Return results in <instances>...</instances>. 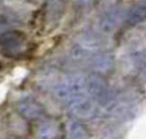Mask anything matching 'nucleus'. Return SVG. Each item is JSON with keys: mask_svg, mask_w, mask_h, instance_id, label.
Listing matches in <instances>:
<instances>
[{"mask_svg": "<svg viewBox=\"0 0 146 139\" xmlns=\"http://www.w3.org/2000/svg\"><path fill=\"white\" fill-rule=\"evenodd\" d=\"M55 93L59 99L66 101L67 103L78 97L88 95L87 77L75 73L64 77L57 85Z\"/></svg>", "mask_w": 146, "mask_h": 139, "instance_id": "1", "label": "nucleus"}, {"mask_svg": "<svg viewBox=\"0 0 146 139\" xmlns=\"http://www.w3.org/2000/svg\"><path fill=\"white\" fill-rule=\"evenodd\" d=\"M24 35L18 31H7L0 35V53L7 57H18L26 51Z\"/></svg>", "mask_w": 146, "mask_h": 139, "instance_id": "2", "label": "nucleus"}, {"mask_svg": "<svg viewBox=\"0 0 146 139\" xmlns=\"http://www.w3.org/2000/svg\"><path fill=\"white\" fill-rule=\"evenodd\" d=\"M69 110L80 119H92L98 113V103L88 95H84L68 103Z\"/></svg>", "mask_w": 146, "mask_h": 139, "instance_id": "3", "label": "nucleus"}, {"mask_svg": "<svg viewBox=\"0 0 146 139\" xmlns=\"http://www.w3.org/2000/svg\"><path fill=\"white\" fill-rule=\"evenodd\" d=\"M88 93L98 103H106L110 97L108 85L104 77L100 73H90L87 75Z\"/></svg>", "mask_w": 146, "mask_h": 139, "instance_id": "4", "label": "nucleus"}, {"mask_svg": "<svg viewBox=\"0 0 146 139\" xmlns=\"http://www.w3.org/2000/svg\"><path fill=\"white\" fill-rule=\"evenodd\" d=\"M121 20V11L117 7L108 9L102 15L100 20V27L102 33L110 34L117 27Z\"/></svg>", "mask_w": 146, "mask_h": 139, "instance_id": "5", "label": "nucleus"}, {"mask_svg": "<svg viewBox=\"0 0 146 139\" xmlns=\"http://www.w3.org/2000/svg\"><path fill=\"white\" fill-rule=\"evenodd\" d=\"M17 109L23 117L30 120L39 118L44 112L42 105L38 101L31 99H26L20 101L17 105Z\"/></svg>", "mask_w": 146, "mask_h": 139, "instance_id": "6", "label": "nucleus"}, {"mask_svg": "<svg viewBox=\"0 0 146 139\" xmlns=\"http://www.w3.org/2000/svg\"><path fill=\"white\" fill-rule=\"evenodd\" d=\"M58 135V126L52 120H46L38 126L36 139H55Z\"/></svg>", "mask_w": 146, "mask_h": 139, "instance_id": "7", "label": "nucleus"}, {"mask_svg": "<svg viewBox=\"0 0 146 139\" xmlns=\"http://www.w3.org/2000/svg\"><path fill=\"white\" fill-rule=\"evenodd\" d=\"M67 133L69 139H88V133L86 127L78 120H70L67 124Z\"/></svg>", "mask_w": 146, "mask_h": 139, "instance_id": "8", "label": "nucleus"}, {"mask_svg": "<svg viewBox=\"0 0 146 139\" xmlns=\"http://www.w3.org/2000/svg\"><path fill=\"white\" fill-rule=\"evenodd\" d=\"M143 77H144V79H145V81H146V66H145V68H144V71H143Z\"/></svg>", "mask_w": 146, "mask_h": 139, "instance_id": "9", "label": "nucleus"}]
</instances>
